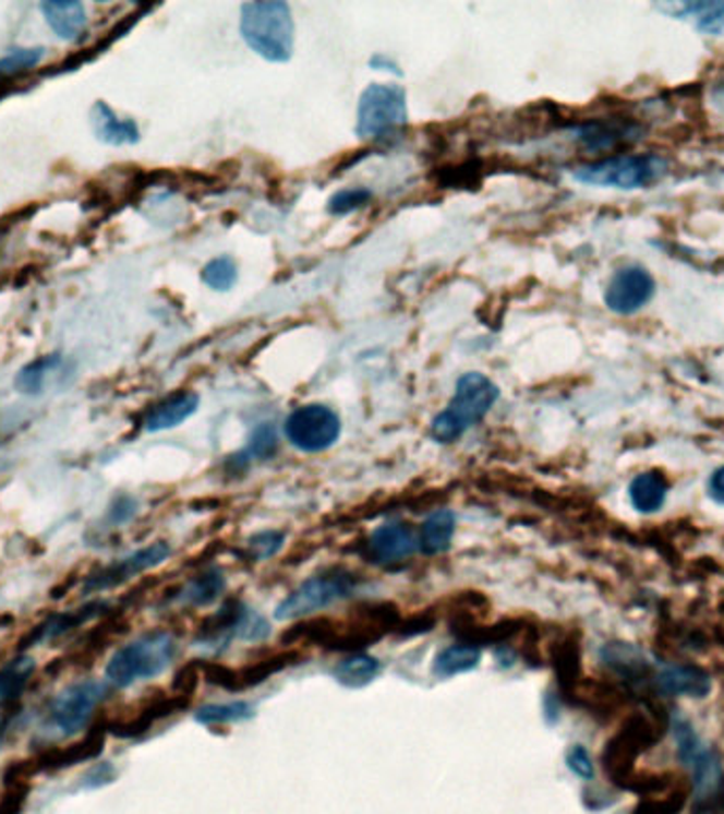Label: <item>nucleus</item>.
I'll use <instances>...</instances> for the list:
<instances>
[{"mask_svg": "<svg viewBox=\"0 0 724 814\" xmlns=\"http://www.w3.org/2000/svg\"><path fill=\"white\" fill-rule=\"evenodd\" d=\"M240 35L256 56L285 64L294 51V20L282 0H256L242 4Z\"/></svg>", "mask_w": 724, "mask_h": 814, "instance_id": "f257e3e1", "label": "nucleus"}, {"mask_svg": "<svg viewBox=\"0 0 724 814\" xmlns=\"http://www.w3.org/2000/svg\"><path fill=\"white\" fill-rule=\"evenodd\" d=\"M498 386L483 373H464L458 384L451 402L443 411H438L431 424V438L436 444H454L474 424H479L494 404L498 402Z\"/></svg>", "mask_w": 724, "mask_h": 814, "instance_id": "f03ea898", "label": "nucleus"}, {"mask_svg": "<svg viewBox=\"0 0 724 814\" xmlns=\"http://www.w3.org/2000/svg\"><path fill=\"white\" fill-rule=\"evenodd\" d=\"M177 654L179 645L170 632H146L112 654L107 665V683L125 690L141 681H150L172 667Z\"/></svg>", "mask_w": 724, "mask_h": 814, "instance_id": "7ed1b4c3", "label": "nucleus"}, {"mask_svg": "<svg viewBox=\"0 0 724 814\" xmlns=\"http://www.w3.org/2000/svg\"><path fill=\"white\" fill-rule=\"evenodd\" d=\"M669 172L665 157L656 153L644 155H613L600 161L579 166L572 177L575 181L593 187L615 189H642L661 181Z\"/></svg>", "mask_w": 724, "mask_h": 814, "instance_id": "20e7f679", "label": "nucleus"}, {"mask_svg": "<svg viewBox=\"0 0 724 814\" xmlns=\"http://www.w3.org/2000/svg\"><path fill=\"white\" fill-rule=\"evenodd\" d=\"M409 119L407 94L400 85L373 83L361 94L357 134L362 141L384 143L400 136Z\"/></svg>", "mask_w": 724, "mask_h": 814, "instance_id": "39448f33", "label": "nucleus"}, {"mask_svg": "<svg viewBox=\"0 0 724 814\" xmlns=\"http://www.w3.org/2000/svg\"><path fill=\"white\" fill-rule=\"evenodd\" d=\"M357 577L346 571H330L325 575H314L305 579L299 588L276 607V620L278 622H290L301 620L305 615H312L316 611H323L326 607H333L335 602L350 598L357 590Z\"/></svg>", "mask_w": 724, "mask_h": 814, "instance_id": "423d86ee", "label": "nucleus"}, {"mask_svg": "<svg viewBox=\"0 0 724 814\" xmlns=\"http://www.w3.org/2000/svg\"><path fill=\"white\" fill-rule=\"evenodd\" d=\"M107 698V685L98 681H76L64 687L49 704V723L62 737H74L92 723L96 708Z\"/></svg>", "mask_w": 724, "mask_h": 814, "instance_id": "0eeeda50", "label": "nucleus"}, {"mask_svg": "<svg viewBox=\"0 0 724 814\" xmlns=\"http://www.w3.org/2000/svg\"><path fill=\"white\" fill-rule=\"evenodd\" d=\"M285 433L297 450L318 454L341 438V418L323 404L297 407L285 422Z\"/></svg>", "mask_w": 724, "mask_h": 814, "instance_id": "6e6552de", "label": "nucleus"}, {"mask_svg": "<svg viewBox=\"0 0 724 814\" xmlns=\"http://www.w3.org/2000/svg\"><path fill=\"white\" fill-rule=\"evenodd\" d=\"M170 554H172V548L166 541H155L143 550H136L132 554L117 558V560L109 562L107 566L92 573L85 579L83 590L85 592H107L112 588H119L125 582H130V579L143 575L146 571L164 564L170 558Z\"/></svg>", "mask_w": 724, "mask_h": 814, "instance_id": "1a4fd4ad", "label": "nucleus"}, {"mask_svg": "<svg viewBox=\"0 0 724 814\" xmlns=\"http://www.w3.org/2000/svg\"><path fill=\"white\" fill-rule=\"evenodd\" d=\"M654 296V278L638 265H629L618 270L611 278L604 301L606 308L616 314H636L642 310Z\"/></svg>", "mask_w": 724, "mask_h": 814, "instance_id": "9d476101", "label": "nucleus"}, {"mask_svg": "<svg viewBox=\"0 0 724 814\" xmlns=\"http://www.w3.org/2000/svg\"><path fill=\"white\" fill-rule=\"evenodd\" d=\"M418 550V539L413 537L411 528L400 522H388L375 528L369 537L366 552L371 560L379 564H395Z\"/></svg>", "mask_w": 724, "mask_h": 814, "instance_id": "9b49d317", "label": "nucleus"}, {"mask_svg": "<svg viewBox=\"0 0 724 814\" xmlns=\"http://www.w3.org/2000/svg\"><path fill=\"white\" fill-rule=\"evenodd\" d=\"M654 685L665 696H690L705 698L712 690L710 674L705 670L688 665L665 667L654 679Z\"/></svg>", "mask_w": 724, "mask_h": 814, "instance_id": "f8f14e48", "label": "nucleus"}, {"mask_svg": "<svg viewBox=\"0 0 724 814\" xmlns=\"http://www.w3.org/2000/svg\"><path fill=\"white\" fill-rule=\"evenodd\" d=\"M92 128L98 141L112 145V147H123V145H136L141 141V130L134 119H123L117 112L110 109L107 103L98 100L92 107Z\"/></svg>", "mask_w": 724, "mask_h": 814, "instance_id": "ddd939ff", "label": "nucleus"}, {"mask_svg": "<svg viewBox=\"0 0 724 814\" xmlns=\"http://www.w3.org/2000/svg\"><path fill=\"white\" fill-rule=\"evenodd\" d=\"M197 407H200L197 393H191V391L174 393L166 397L164 402H159L157 406L150 407L145 418V431L146 433H159V431L181 427L184 420H189L197 411Z\"/></svg>", "mask_w": 724, "mask_h": 814, "instance_id": "4468645a", "label": "nucleus"}, {"mask_svg": "<svg viewBox=\"0 0 724 814\" xmlns=\"http://www.w3.org/2000/svg\"><path fill=\"white\" fill-rule=\"evenodd\" d=\"M661 11L678 20H690L703 35L724 37L723 0H688L676 4H659Z\"/></svg>", "mask_w": 724, "mask_h": 814, "instance_id": "2eb2a0df", "label": "nucleus"}, {"mask_svg": "<svg viewBox=\"0 0 724 814\" xmlns=\"http://www.w3.org/2000/svg\"><path fill=\"white\" fill-rule=\"evenodd\" d=\"M40 11L62 40H76L87 28V11L79 0H45L40 2Z\"/></svg>", "mask_w": 724, "mask_h": 814, "instance_id": "dca6fc26", "label": "nucleus"}, {"mask_svg": "<svg viewBox=\"0 0 724 814\" xmlns=\"http://www.w3.org/2000/svg\"><path fill=\"white\" fill-rule=\"evenodd\" d=\"M642 130L634 123H589L580 125L577 130V139L591 151H604L616 145H627L638 141Z\"/></svg>", "mask_w": 724, "mask_h": 814, "instance_id": "f3484780", "label": "nucleus"}, {"mask_svg": "<svg viewBox=\"0 0 724 814\" xmlns=\"http://www.w3.org/2000/svg\"><path fill=\"white\" fill-rule=\"evenodd\" d=\"M64 368V357L60 352L53 355H43L28 366H24L13 378V386L17 393L28 395V397H38L47 391L49 378Z\"/></svg>", "mask_w": 724, "mask_h": 814, "instance_id": "a211bd4d", "label": "nucleus"}, {"mask_svg": "<svg viewBox=\"0 0 724 814\" xmlns=\"http://www.w3.org/2000/svg\"><path fill=\"white\" fill-rule=\"evenodd\" d=\"M667 481L661 474L647 471L636 476L629 483V501L640 514H656L667 501Z\"/></svg>", "mask_w": 724, "mask_h": 814, "instance_id": "6ab92c4d", "label": "nucleus"}, {"mask_svg": "<svg viewBox=\"0 0 724 814\" xmlns=\"http://www.w3.org/2000/svg\"><path fill=\"white\" fill-rule=\"evenodd\" d=\"M456 532V516L449 510H438L424 519L418 537V548L422 554L438 555L449 550Z\"/></svg>", "mask_w": 724, "mask_h": 814, "instance_id": "aec40b11", "label": "nucleus"}, {"mask_svg": "<svg viewBox=\"0 0 724 814\" xmlns=\"http://www.w3.org/2000/svg\"><path fill=\"white\" fill-rule=\"evenodd\" d=\"M37 662L31 656H17L0 668V708L22 698L31 679L35 677Z\"/></svg>", "mask_w": 724, "mask_h": 814, "instance_id": "412c9836", "label": "nucleus"}, {"mask_svg": "<svg viewBox=\"0 0 724 814\" xmlns=\"http://www.w3.org/2000/svg\"><path fill=\"white\" fill-rule=\"evenodd\" d=\"M481 662V649L476 645L460 643L443 649L433 662V672L438 679H449L456 674L471 672Z\"/></svg>", "mask_w": 724, "mask_h": 814, "instance_id": "4be33fe9", "label": "nucleus"}, {"mask_svg": "<svg viewBox=\"0 0 724 814\" xmlns=\"http://www.w3.org/2000/svg\"><path fill=\"white\" fill-rule=\"evenodd\" d=\"M278 442L276 427L272 422H263L251 433L246 447L240 454H233L229 463L233 467H244L251 460H267L278 452Z\"/></svg>", "mask_w": 724, "mask_h": 814, "instance_id": "5701e85b", "label": "nucleus"}, {"mask_svg": "<svg viewBox=\"0 0 724 814\" xmlns=\"http://www.w3.org/2000/svg\"><path fill=\"white\" fill-rule=\"evenodd\" d=\"M100 609H102V604H100V602H94V604H87L85 609H74V611H69V613L53 615V618H49L43 626H38L35 641L47 643V641L60 638V636H64L67 632L79 629V626H83L85 622L94 620V618L98 615ZM100 613H102V611H100Z\"/></svg>", "mask_w": 724, "mask_h": 814, "instance_id": "b1692460", "label": "nucleus"}, {"mask_svg": "<svg viewBox=\"0 0 724 814\" xmlns=\"http://www.w3.org/2000/svg\"><path fill=\"white\" fill-rule=\"evenodd\" d=\"M382 672V665L364 654L350 656L333 668V677L346 687H362Z\"/></svg>", "mask_w": 724, "mask_h": 814, "instance_id": "393cba45", "label": "nucleus"}, {"mask_svg": "<svg viewBox=\"0 0 724 814\" xmlns=\"http://www.w3.org/2000/svg\"><path fill=\"white\" fill-rule=\"evenodd\" d=\"M222 590H225V577L218 571H206L182 588L179 602L186 607H204L217 600Z\"/></svg>", "mask_w": 724, "mask_h": 814, "instance_id": "a878e982", "label": "nucleus"}, {"mask_svg": "<svg viewBox=\"0 0 724 814\" xmlns=\"http://www.w3.org/2000/svg\"><path fill=\"white\" fill-rule=\"evenodd\" d=\"M254 717V706L244 701L229 704H208L197 708L195 721L204 726H218V723H233V721H246Z\"/></svg>", "mask_w": 724, "mask_h": 814, "instance_id": "bb28decb", "label": "nucleus"}, {"mask_svg": "<svg viewBox=\"0 0 724 814\" xmlns=\"http://www.w3.org/2000/svg\"><path fill=\"white\" fill-rule=\"evenodd\" d=\"M202 280L206 287L213 291L225 294L236 287L238 283V265L229 255H220L213 261H208L202 270Z\"/></svg>", "mask_w": 724, "mask_h": 814, "instance_id": "cd10ccee", "label": "nucleus"}, {"mask_svg": "<svg viewBox=\"0 0 724 814\" xmlns=\"http://www.w3.org/2000/svg\"><path fill=\"white\" fill-rule=\"evenodd\" d=\"M45 58L43 47H17L0 58V81L37 69Z\"/></svg>", "mask_w": 724, "mask_h": 814, "instance_id": "c85d7f7f", "label": "nucleus"}, {"mask_svg": "<svg viewBox=\"0 0 724 814\" xmlns=\"http://www.w3.org/2000/svg\"><path fill=\"white\" fill-rule=\"evenodd\" d=\"M602 656H604L606 665L615 668L620 677H634V674L647 670V662H644L642 654L636 651L629 645H623V643L620 645H606Z\"/></svg>", "mask_w": 724, "mask_h": 814, "instance_id": "c756f323", "label": "nucleus"}, {"mask_svg": "<svg viewBox=\"0 0 724 814\" xmlns=\"http://www.w3.org/2000/svg\"><path fill=\"white\" fill-rule=\"evenodd\" d=\"M373 197V191L366 189V187H350V189H341L337 191L330 200H328V213L335 215V217H343V215H352L357 213L362 206H366Z\"/></svg>", "mask_w": 724, "mask_h": 814, "instance_id": "7c9ffc66", "label": "nucleus"}, {"mask_svg": "<svg viewBox=\"0 0 724 814\" xmlns=\"http://www.w3.org/2000/svg\"><path fill=\"white\" fill-rule=\"evenodd\" d=\"M282 546H285V532H278V530L256 532L246 541L249 554L253 555L254 560H267L278 554Z\"/></svg>", "mask_w": 724, "mask_h": 814, "instance_id": "2f4dec72", "label": "nucleus"}, {"mask_svg": "<svg viewBox=\"0 0 724 814\" xmlns=\"http://www.w3.org/2000/svg\"><path fill=\"white\" fill-rule=\"evenodd\" d=\"M566 764L568 768L577 775V777L584 778V780H591L595 775V766H593V759L589 755V751L582 746V744H575L568 755H566Z\"/></svg>", "mask_w": 724, "mask_h": 814, "instance_id": "473e14b6", "label": "nucleus"}, {"mask_svg": "<svg viewBox=\"0 0 724 814\" xmlns=\"http://www.w3.org/2000/svg\"><path fill=\"white\" fill-rule=\"evenodd\" d=\"M136 512H138V503H136V499H132V496H128V494H121V496H117V499L112 501V505H110V524H114V526H117V524H125V522H130V519L136 516Z\"/></svg>", "mask_w": 724, "mask_h": 814, "instance_id": "72a5a7b5", "label": "nucleus"}, {"mask_svg": "<svg viewBox=\"0 0 724 814\" xmlns=\"http://www.w3.org/2000/svg\"><path fill=\"white\" fill-rule=\"evenodd\" d=\"M114 780V768L110 764H96L85 778H83V787L85 789H98V787H105Z\"/></svg>", "mask_w": 724, "mask_h": 814, "instance_id": "f704fd0d", "label": "nucleus"}, {"mask_svg": "<svg viewBox=\"0 0 724 814\" xmlns=\"http://www.w3.org/2000/svg\"><path fill=\"white\" fill-rule=\"evenodd\" d=\"M708 492H710V496H712L716 503L724 505V467L716 469V471L712 474V478L708 481Z\"/></svg>", "mask_w": 724, "mask_h": 814, "instance_id": "c9c22d12", "label": "nucleus"}]
</instances>
